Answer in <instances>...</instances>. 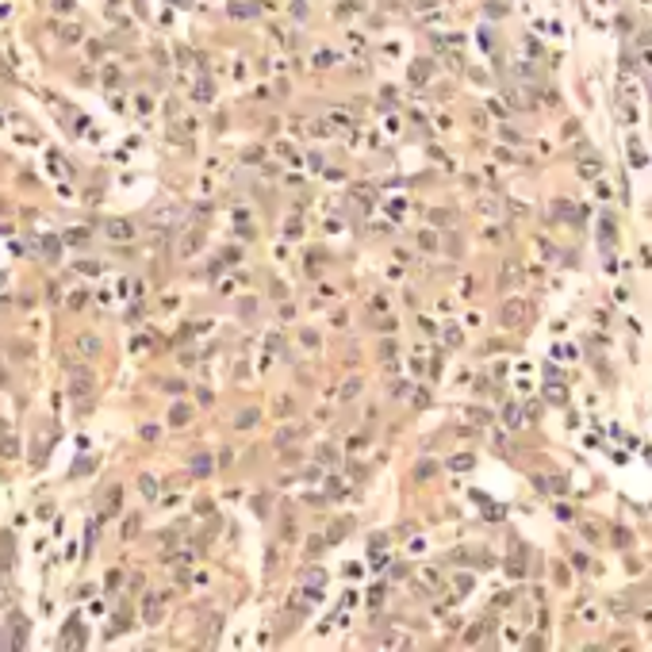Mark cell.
Returning a JSON list of instances; mask_svg holds the SVG:
<instances>
[{"mask_svg": "<svg viewBox=\"0 0 652 652\" xmlns=\"http://www.w3.org/2000/svg\"><path fill=\"white\" fill-rule=\"evenodd\" d=\"M357 391H361V380H349L346 388H341V399H353Z\"/></svg>", "mask_w": 652, "mask_h": 652, "instance_id": "cb8c5ba5", "label": "cell"}, {"mask_svg": "<svg viewBox=\"0 0 652 652\" xmlns=\"http://www.w3.org/2000/svg\"><path fill=\"white\" fill-rule=\"evenodd\" d=\"M4 284H8V277H4V272H0V288H4Z\"/></svg>", "mask_w": 652, "mask_h": 652, "instance_id": "1f68e13d", "label": "cell"}, {"mask_svg": "<svg viewBox=\"0 0 652 652\" xmlns=\"http://www.w3.org/2000/svg\"><path fill=\"white\" fill-rule=\"evenodd\" d=\"M104 230H108L112 242H130V238H134V223H130V219H108Z\"/></svg>", "mask_w": 652, "mask_h": 652, "instance_id": "6da1fadb", "label": "cell"}, {"mask_svg": "<svg viewBox=\"0 0 652 652\" xmlns=\"http://www.w3.org/2000/svg\"><path fill=\"white\" fill-rule=\"evenodd\" d=\"M77 269H81V272H88V277H96V272H100V265H96V261H81Z\"/></svg>", "mask_w": 652, "mask_h": 652, "instance_id": "d4e9b609", "label": "cell"}, {"mask_svg": "<svg viewBox=\"0 0 652 652\" xmlns=\"http://www.w3.org/2000/svg\"><path fill=\"white\" fill-rule=\"evenodd\" d=\"M203 246V230H184V238L177 242V257H192Z\"/></svg>", "mask_w": 652, "mask_h": 652, "instance_id": "7a4b0ae2", "label": "cell"}, {"mask_svg": "<svg viewBox=\"0 0 652 652\" xmlns=\"http://www.w3.org/2000/svg\"><path fill=\"white\" fill-rule=\"evenodd\" d=\"M8 560H12V533H0V572L8 568Z\"/></svg>", "mask_w": 652, "mask_h": 652, "instance_id": "ba28073f", "label": "cell"}, {"mask_svg": "<svg viewBox=\"0 0 652 652\" xmlns=\"http://www.w3.org/2000/svg\"><path fill=\"white\" fill-rule=\"evenodd\" d=\"M139 491H142L146 499H154V495H157V479H154V476H142V479H139Z\"/></svg>", "mask_w": 652, "mask_h": 652, "instance_id": "5bb4252c", "label": "cell"}, {"mask_svg": "<svg viewBox=\"0 0 652 652\" xmlns=\"http://www.w3.org/2000/svg\"><path fill=\"white\" fill-rule=\"evenodd\" d=\"M142 614H146V622H157V617H161V599H146V610H142Z\"/></svg>", "mask_w": 652, "mask_h": 652, "instance_id": "9a60e30c", "label": "cell"}, {"mask_svg": "<svg viewBox=\"0 0 652 652\" xmlns=\"http://www.w3.org/2000/svg\"><path fill=\"white\" fill-rule=\"evenodd\" d=\"M16 453H19V445L12 441L8 430H4V434H0V457H16Z\"/></svg>", "mask_w": 652, "mask_h": 652, "instance_id": "4fadbf2b", "label": "cell"}, {"mask_svg": "<svg viewBox=\"0 0 652 652\" xmlns=\"http://www.w3.org/2000/svg\"><path fill=\"white\" fill-rule=\"evenodd\" d=\"M434 472H437V464L422 461V464H418V468H415V476H418V479H426V476H434Z\"/></svg>", "mask_w": 652, "mask_h": 652, "instance_id": "7402d4cb", "label": "cell"}, {"mask_svg": "<svg viewBox=\"0 0 652 652\" xmlns=\"http://www.w3.org/2000/svg\"><path fill=\"white\" fill-rule=\"evenodd\" d=\"M77 349H81V353H85V357H96V353H100V338H92V334H85V338H77Z\"/></svg>", "mask_w": 652, "mask_h": 652, "instance_id": "52a82bcc", "label": "cell"}, {"mask_svg": "<svg viewBox=\"0 0 652 652\" xmlns=\"http://www.w3.org/2000/svg\"><path fill=\"white\" fill-rule=\"evenodd\" d=\"M553 215H560V219H575V208H572L568 200H557V203H553Z\"/></svg>", "mask_w": 652, "mask_h": 652, "instance_id": "2e32d148", "label": "cell"}, {"mask_svg": "<svg viewBox=\"0 0 652 652\" xmlns=\"http://www.w3.org/2000/svg\"><path fill=\"white\" fill-rule=\"evenodd\" d=\"M127 622H130V617H127V610H119V614H115V622L108 626V637H119L123 629H127Z\"/></svg>", "mask_w": 652, "mask_h": 652, "instance_id": "8fae6325", "label": "cell"}, {"mask_svg": "<svg viewBox=\"0 0 652 652\" xmlns=\"http://www.w3.org/2000/svg\"><path fill=\"white\" fill-rule=\"evenodd\" d=\"M526 319V303L522 299H510V303L503 307V326H518V322Z\"/></svg>", "mask_w": 652, "mask_h": 652, "instance_id": "5b68a950", "label": "cell"}, {"mask_svg": "<svg viewBox=\"0 0 652 652\" xmlns=\"http://www.w3.org/2000/svg\"><path fill=\"white\" fill-rule=\"evenodd\" d=\"M253 422H257V410H242V415H238V426H242V430L253 426Z\"/></svg>", "mask_w": 652, "mask_h": 652, "instance_id": "603a6c76", "label": "cell"}, {"mask_svg": "<svg viewBox=\"0 0 652 652\" xmlns=\"http://www.w3.org/2000/svg\"><path fill=\"white\" fill-rule=\"evenodd\" d=\"M77 644H85V626H81L77 617H73L70 626H65V637H61V648H77Z\"/></svg>", "mask_w": 652, "mask_h": 652, "instance_id": "277c9868", "label": "cell"}, {"mask_svg": "<svg viewBox=\"0 0 652 652\" xmlns=\"http://www.w3.org/2000/svg\"><path fill=\"white\" fill-rule=\"evenodd\" d=\"M115 506H119V487H112V495H108V514H115Z\"/></svg>", "mask_w": 652, "mask_h": 652, "instance_id": "484cf974", "label": "cell"}, {"mask_svg": "<svg viewBox=\"0 0 652 652\" xmlns=\"http://www.w3.org/2000/svg\"><path fill=\"white\" fill-rule=\"evenodd\" d=\"M506 426H510V430L522 426V410H518V407H506Z\"/></svg>", "mask_w": 652, "mask_h": 652, "instance_id": "44dd1931", "label": "cell"}, {"mask_svg": "<svg viewBox=\"0 0 652 652\" xmlns=\"http://www.w3.org/2000/svg\"><path fill=\"white\" fill-rule=\"evenodd\" d=\"M299 434H303V426H292V430H284V434H277V445H288V441H296Z\"/></svg>", "mask_w": 652, "mask_h": 652, "instance_id": "ac0fdd59", "label": "cell"}, {"mask_svg": "<svg viewBox=\"0 0 652 652\" xmlns=\"http://www.w3.org/2000/svg\"><path fill=\"white\" fill-rule=\"evenodd\" d=\"M58 250H61V242H58V238H54V234H43V257L50 261V265L58 261Z\"/></svg>", "mask_w": 652, "mask_h": 652, "instance_id": "8992f818", "label": "cell"}, {"mask_svg": "<svg viewBox=\"0 0 652 652\" xmlns=\"http://www.w3.org/2000/svg\"><path fill=\"white\" fill-rule=\"evenodd\" d=\"M65 242H70V246H85L88 242V230H85V226H73V230H65Z\"/></svg>", "mask_w": 652, "mask_h": 652, "instance_id": "30bf717a", "label": "cell"}, {"mask_svg": "<svg viewBox=\"0 0 652 652\" xmlns=\"http://www.w3.org/2000/svg\"><path fill=\"white\" fill-rule=\"evenodd\" d=\"M430 219H434V223H453V211H434Z\"/></svg>", "mask_w": 652, "mask_h": 652, "instance_id": "4316f807", "label": "cell"}, {"mask_svg": "<svg viewBox=\"0 0 652 652\" xmlns=\"http://www.w3.org/2000/svg\"><path fill=\"white\" fill-rule=\"evenodd\" d=\"M610 242H614V219H602V246L610 250Z\"/></svg>", "mask_w": 652, "mask_h": 652, "instance_id": "d6986e66", "label": "cell"}, {"mask_svg": "<svg viewBox=\"0 0 652 652\" xmlns=\"http://www.w3.org/2000/svg\"><path fill=\"white\" fill-rule=\"evenodd\" d=\"M353 530V522H334V530H330V541H338V537H346V533Z\"/></svg>", "mask_w": 652, "mask_h": 652, "instance_id": "ffe728a7", "label": "cell"}, {"mask_svg": "<svg viewBox=\"0 0 652 652\" xmlns=\"http://www.w3.org/2000/svg\"><path fill=\"white\" fill-rule=\"evenodd\" d=\"M192 472H196V476H208L211 472V457L208 453H196V457H192Z\"/></svg>", "mask_w": 652, "mask_h": 652, "instance_id": "9c48e42d", "label": "cell"}, {"mask_svg": "<svg viewBox=\"0 0 652 652\" xmlns=\"http://www.w3.org/2000/svg\"><path fill=\"white\" fill-rule=\"evenodd\" d=\"M614 545L626 548V545H629V533H626V530H614Z\"/></svg>", "mask_w": 652, "mask_h": 652, "instance_id": "83f0119b", "label": "cell"}, {"mask_svg": "<svg viewBox=\"0 0 652 652\" xmlns=\"http://www.w3.org/2000/svg\"><path fill=\"white\" fill-rule=\"evenodd\" d=\"M61 39H70V43H73V39H81V31H77V27H61Z\"/></svg>", "mask_w": 652, "mask_h": 652, "instance_id": "f1b7e54d", "label": "cell"}, {"mask_svg": "<svg viewBox=\"0 0 652 652\" xmlns=\"http://www.w3.org/2000/svg\"><path fill=\"white\" fill-rule=\"evenodd\" d=\"M188 418H192V410L184 407V403H181V407H173V410H169V422H173V426H184Z\"/></svg>", "mask_w": 652, "mask_h": 652, "instance_id": "7c38bea8", "label": "cell"}, {"mask_svg": "<svg viewBox=\"0 0 652 652\" xmlns=\"http://www.w3.org/2000/svg\"><path fill=\"white\" fill-rule=\"evenodd\" d=\"M453 468H472V457H453Z\"/></svg>", "mask_w": 652, "mask_h": 652, "instance_id": "f546056e", "label": "cell"}, {"mask_svg": "<svg viewBox=\"0 0 652 652\" xmlns=\"http://www.w3.org/2000/svg\"><path fill=\"white\" fill-rule=\"evenodd\" d=\"M70 395H73V399H81V395H92V372H73Z\"/></svg>", "mask_w": 652, "mask_h": 652, "instance_id": "3957f363", "label": "cell"}, {"mask_svg": "<svg viewBox=\"0 0 652 652\" xmlns=\"http://www.w3.org/2000/svg\"><path fill=\"white\" fill-rule=\"evenodd\" d=\"M510 280H518V269H514V261H510V269L503 272V284H510Z\"/></svg>", "mask_w": 652, "mask_h": 652, "instance_id": "4dcf8cb0", "label": "cell"}, {"mask_svg": "<svg viewBox=\"0 0 652 652\" xmlns=\"http://www.w3.org/2000/svg\"><path fill=\"white\" fill-rule=\"evenodd\" d=\"M134 533H139V514H130V518L123 522V541H130Z\"/></svg>", "mask_w": 652, "mask_h": 652, "instance_id": "e0dca14e", "label": "cell"}]
</instances>
